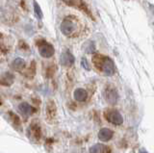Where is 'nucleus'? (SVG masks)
Segmentation results:
<instances>
[{
    "label": "nucleus",
    "instance_id": "1",
    "mask_svg": "<svg viewBox=\"0 0 154 153\" xmlns=\"http://www.w3.org/2000/svg\"><path fill=\"white\" fill-rule=\"evenodd\" d=\"M93 63L94 66L104 75L111 76L115 72V65L110 58L100 54H96L93 57Z\"/></svg>",
    "mask_w": 154,
    "mask_h": 153
},
{
    "label": "nucleus",
    "instance_id": "2",
    "mask_svg": "<svg viewBox=\"0 0 154 153\" xmlns=\"http://www.w3.org/2000/svg\"><path fill=\"white\" fill-rule=\"evenodd\" d=\"M61 32L66 37H71L75 34L77 30V24L75 20L71 17L65 18L63 22L61 23Z\"/></svg>",
    "mask_w": 154,
    "mask_h": 153
},
{
    "label": "nucleus",
    "instance_id": "3",
    "mask_svg": "<svg viewBox=\"0 0 154 153\" xmlns=\"http://www.w3.org/2000/svg\"><path fill=\"white\" fill-rule=\"evenodd\" d=\"M104 117L110 123L115 125H120L123 122L122 116L117 110H108L104 113Z\"/></svg>",
    "mask_w": 154,
    "mask_h": 153
},
{
    "label": "nucleus",
    "instance_id": "4",
    "mask_svg": "<svg viewBox=\"0 0 154 153\" xmlns=\"http://www.w3.org/2000/svg\"><path fill=\"white\" fill-rule=\"evenodd\" d=\"M66 5L71 6V7H75L80 11H83L84 13H86L87 15H89L90 17H91V11L87 7L86 3L83 1V0H63Z\"/></svg>",
    "mask_w": 154,
    "mask_h": 153
},
{
    "label": "nucleus",
    "instance_id": "5",
    "mask_svg": "<svg viewBox=\"0 0 154 153\" xmlns=\"http://www.w3.org/2000/svg\"><path fill=\"white\" fill-rule=\"evenodd\" d=\"M38 52L43 58H50L54 54V47L48 42L43 41L42 44L38 45Z\"/></svg>",
    "mask_w": 154,
    "mask_h": 153
},
{
    "label": "nucleus",
    "instance_id": "6",
    "mask_svg": "<svg viewBox=\"0 0 154 153\" xmlns=\"http://www.w3.org/2000/svg\"><path fill=\"white\" fill-rule=\"evenodd\" d=\"M45 112H46V119L47 121L52 122L56 118L57 115V107L56 104L53 100H49L46 103V108H45Z\"/></svg>",
    "mask_w": 154,
    "mask_h": 153
},
{
    "label": "nucleus",
    "instance_id": "7",
    "mask_svg": "<svg viewBox=\"0 0 154 153\" xmlns=\"http://www.w3.org/2000/svg\"><path fill=\"white\" fill-rule=\"evenodd\" d=\"M29 130H30V133L32 135V138L34 139V141L37 142H40L42 141V128L38 125V123L37 121H34L31 123Z\"/></svg>",
    "mask_w": 154,
    "mask_h": 153
},
{
    "label": "nucleus",
    "instance_id": "8",
    "mask_svg": "<svg viewBox=\"0 0 154 153\" xmlns=\"http://www.w3.org/2000/svg\"><path fill=\"white\" fill-rule=\"evenodd\" d=\"M104 94H105V98H106V100H107V102H109L110 104H115L118 101L119 94L117 93V90H116L114 88L108 87L105 90Z\"/></svg>",
    "mask_w": 154,
    "mask_h": 153
},
{
    "label": "nucleus",
    "instance_id": "9",
    "mask_svg": "<svg viewBox=\"0 0 154 153\" xmlns=\"http://www.w3.org/2000/svg\"><path fill=\"white\" fill-rule=\"evenodd\" d=\"M74 63V57L70 52H64L61 55V64L64 66H71Z\"/></svg>",
    "mask_w": 154,
    "mask_h": 153
},
{
    "label": "nucleus",
    "instance_id": "10",
    "mask_svg": "<svg viewBox=\"0 0 154 153\" xmlns=\"http://www.w3.org/2000/svg\"><path fill=\"white\" fill-rule=\"evenodd\" d=\"M113 135H114V133H113L112 130H111V129L102 128V129H100V131L98 133V138H99V140H101V141L107 142V141H109V140L112 139Z\"/></svg>",
    "mask_w": 154,
    "mask_h": 153
},
{
    "label": "nucleus",
    "instance_id": "11",
    "mask_svg": "<svg viewBox=\"0 0 154 153\" xmlns=\"http://www.w3.org/2000/svg\"><path fill=\"white\" fill-rule=\"evenodd\" d=\"M90 153H112V151L110 147L101 145V143H97L90 148Z\"/></svg>",
    "mask_w": 154,
    "mask_h": 153
},
{
    "label": "nucleus",
    "instance_id": "12",
    "mask_svg": "<svg viewBox=\"0 0 154 153\" xmlns=\"http://www.w3.org/2000/svg\"><path fill=\"white\" fill-rule=\"evenodd\" d=\"M73 96L75 100L82 102V101H85L87 97H88V93H87V90L84 89H76L74 90Z\"/></svg>",
    "mask_w": 154,
    "mask_h": 153
},
{
    "label": "nucleus",
    "instance_id": "13",
    "mask_svg": "<svg viewBox=\"0 0 154 153\" xmlns=\"http://www.w3.org/2000/svg\"><path fill=\"white\" fill-rule=\"evenodd\" d=\"M9 117L11 118V121L14 126H17V127L21 126V121L17 114H14V112H9Z\"/></svg>",
    "mask_w": 154,
    "mask_h": 153
},
{
    "label": "nucleus",
    "instance_id": "14",
    "mask_svg": "<svg viewBox=\"0 0 154 153\" xmlns=\"http://www.w3.org/2000/svg\"><path fill=\"white\" fill-rule=\"evenodd\" d=\"M13 68L16 70H21L25 68V62L21 58H17L13 62Z\"/></svg>",
    "mask_w": 154,
    "mask_h": 153
},
{
    "label": "nucleus",
    "instance_id": "15",
    "mask_svg": "<svg viewBox=\"0 0 154 153\" xmlns=\"http://www.w3.org/2000/svg\"><path fill=\"white\" fill-rule=\"evenodd\" d=\"M19 110H20V111L23 114H25V115H31L34 112L33 107L30 106L28 103H25V102H23V103H21L20 105H19Z\"/></svg>",
    "mask_w": 154,
    "mask_h": 153
},
{
    "label": "nucleus",
    "instance_id": "16",
    "mask_svg": "<svg viewBox=\"0 0 154 153\" xmlns=\"http://www.w3.org/2000/svg\"><path fill=\"white\" fill-rule=\"evenodd\" d=\"M34 11H35L36 16L38 18H42V10H41V7L38 6V4L37 2L34 3Z\"/></svg>",
    "mask_w": 154,
    "mask_h": 153
},
{
    "label": "nucleus",
    "instance_id": "17",
    "mask_svg": "<svg viewBox=\"0 0 154 153\" xmlns=\"http://www.w3.org/2000/svg\"><path fill=\"white\" fill-rule=\"evenodd\" d=\"M81 64H82V66H84V69H90V68H89V65H88V62H87V60H86L85 58L82 59V61H81Z\"/></svg>",
    "mask_w": 154,
    "mask_h": 153
},
{
    "label": "nucleus",
    "instance_id": "18",
    "mask_svg": "<svg viewBox=\"0 0 154 153\" xmlns=\"http://www.w3.org/2000/svg\"><path fill=\"white\" fill-rule=\"evenodd\" d=\"M139 153H148L146 149H143V148H141V149L139 150Z\"/></svg>",
    "mask_w": 154,
    "mask_h": 153
}]
</instances>
